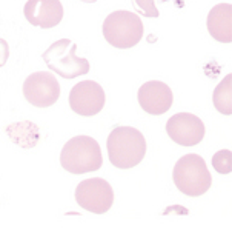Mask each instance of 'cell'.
<instances>
[{
	"instance_id": "cell-16",
	"label": "cell",
	"mask_w": 232,
	"mask_h": 251,
	"mask_svg": "<svg viewBox=\"0 0 232 251\" xmlns=\"http://www.w3.org/2000/svg\"><path fill=\"white\" fill-rule=\"evenodd\" d=\"M8 57H9V45L5 39L0 37V67H3L8 62Z\"/></svg>"
},
{
	"instance_id": "cell-12",
	"label": "cell",
	"mask_w": 232,
	"mask_h": 251,
	"mask_svg": "<svg viewBox=\"0 0 232 251\" xmlns=\"http://www.w3.org/2000/svg\"><path fill=\"white\" fill-rule=\"evenodd\" d=\"M208 31L217 42L229 43L232 40V6L231 3L215 5L206 20Z\"/></svg>"
},
{
	"instance_id": "cell-11",
	"label": "cell",
	"mask_w": 232,
	"mask_h": 251,
	"mask_svg": "<svg viewBox=\"0 0 232 251\" xmlns=\"http://www.w3.org/2000/svg\"><path fill=\"white\" fill-rule=\"evenodd\" d=\"M23 13L31 25L48 29L62 22L63 6L60 0H28Z\"/></svg>"
},
{
	"instance_id": "cell-5",
	"label": "cell",
	"mask_w": 232,
	"mask_h": 251,
	"mask_svg": "<svg viewBox=\"0 0 232 251\" xmlns=\"http://www.w3.org/2000/svg\"><path fill=\"white\" fill-rule=\"evenodd\" d=\"M77 45L70 39H60L43 52V62L46 67L63 79H74L79 75L88 74L90 62L83 57L75 56Z\"/></svg>"
},
{
	"instance_id": "cell-9",
	"label": "cell",
	"mask_w": 232,
	"mask_h": 251,
	"mask_svg": "<svg viewBox=\"0 0 232 251\" xmlns=\"http://www.w3.org/2000/svg\"><path fill=\"white\" fill-rule=\"evenodd\" d=\"M168 136L182 147H195L205 137V125L195 114L179 113L166 124Z\"/></svg>"
},
{
	"instance_id": "cell-2",
	"label": "cell",
	"mask_w": 232,
	"mask_h": 251,
	"mask_svg": "<svg viewBox=\"0 0 232 251\" xmlns=\"http://www.w3.org/2000/svg\"><path fill=\"white\" fill-rule=\"evenodd\" d=\"M60 163L72 174L97 171L103 163L100 145L90 136H75L65 144L60 152Z\"/></svg>"
},
{
	"instance_id": "cell-13",
	"label": "cell",
	"mask_w": 232,
	"mask_h": 251,
	"mask_svg": "<svg viewBox=\"0 0 232 251\" xmlns=\"http://www.w3.org/2000/svg\"><path fill=\"white\" fill-rule=\"evenodd\" d=\"M215 108L226 116L232 113V91H231V74H228L223 82H220L214 91Z\"/></svg>"
},
{
	"instance_id": "cell-1",
	"label": "cell",
	"mask_w": 232,
	"mask_h": 251,
	"mask_svg": "<svg viewBox=\"0 0 232 251\" xmlns=\"http://www.w3.org/2000/svg\"><path fill=\"white\" fill-rule=\"evenodd\" d=\"M108 156L114 167L129 170L143 160L146 154V140L139 129L132 126H117L106 142Z\"/></svg>"
},
{
	"instance_id": "cell-7",
	"label": "cell",
	"mask_w": 232,
	"mask_h": 251,
	"mask_svg": "<svg viewBox=\"0 0 232 251\" xmlns=\"http://www.w3.org/2000/svg\"><path fill=\"white\" fill-rule=\"evenodd\" d=\"M25 99L37 108H48L60 97V85L56 75L48 71L29 74L23 83Z\"/></svg>"
},
{
	"instance_id": "cell-4",
	"label": "cell",
	"mask_w": 232,
	"mask_h": 251,
	"mask_svg": "<svg viewBox=\"0 0 232 251\" xmlns=\"http://www.w3.org/2000/svg\"><path fill=\"white\" fill-rule=\"evenodd\" d=\"M103 37L116 48H132L143 37V24L136 13L114 11L103 22Z\"/></svg>"
},
{
	"instance_id": "cell-15",
	"label": "cell",
	"mask_w": 232,
	"mask_h": 251,
	"mask_svg": "<svg viewBox=\"0 0 232 251\" xmlns=\"http://www.w3.org/2000/svg\"><path fill=\"white\" fill-rule=\"evenodd\" d=\"M214 168L222 173V174H228L231 171V151L225 150V151H218L214 156Z\"/></svg>"
},
{
	"instance_id": "cell-14",
	"label": "cell",
	"mask_w": 232,
	"mask_h": 251,
	"mask_svg": "<svg viewBox=\"0 0 232 251\" xmlns=\"http://www.w3.org/2000/svg\"><path fill=\"white\" fill-rule=\"evenodd\" d=\"M137 13L145 17H159V9L154 3V0H134L132 2Z\"/></svg>"
},
{
	"instance_id": "cell-6",
	"label": "cell",
	"mask_w": 232,
	"mask_h": 251,
	"mask_svg": "<svg viewBox=\"0 0 232 251\" xmlns=\"http://www.w3.org/2000/svg\"><path fill=\"white\" fill-rule=\"evenodd\" d=\"M75 201L86 211L105 214L114 203V191L105 179H86L77 185Z\"/></svg>"
},
{
	"instance_id": "cell-8",
	"label": "cell",
	"mask_w": 232,
	"mask_h": 251,
	"mask_svg": "<svg viewBox=\"0 0 232 251\" xmlns=\"http://www.w3.org/2000/svg\"><path fill=\"white\" fill-rule=\"evenodd\" d=\"M105 91L94 80L79 82L70 93V106L79 116H95L105 106Z\"/></svg>"
},
{
	"instance_id": "cell-3",
	"label": "cell",
	"mask_w": 232,
	"mask_h": 251,
	"mask_svg": "<svg viewBox=\"0 0 232 251\" xmlns=\"http://www.w3.org/2000/svg\"><path fill=\"white\" fill-rule=\"evenodd\" d=\"M174 183L185 196L198 198L211 188L212 177L202 156L186 154L174 167Z\"/></svg>"
},
{
	"instance_id": "cell-17",
	"label": "cell",
	"mask_w": 232,
	"mask_h": 251,
	"mask_svg": "<svg viewBox=\"0 0 232 251\" xmlns=\"http://www.w3.org/2000/svg\"><path fill=\"white\" fill-rule=\"evenodd\" d=\"M80 2H83V3H94V2H97V0H80Z\"/></svg>"
},
{
	"instance_id": "cell-10",
	"label": "cell",
	"mask_w": 232,
	"mask_h": 251,
	"mask_svg": "<svg viewBox=\"0 0 232 251\" xmlns=\"http://www.w3.org/2000/svg\"><path fill=\"white\" fill-rule=\"evenodd\" d=\"M174 102L172 90L166 83L159 80H151L140 86L139 90V103L143 111L152 116H160L169 111Z\"/></svg>"
}]
</instances>
